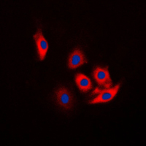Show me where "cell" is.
Returning a JSON list of instances; mask_svg holds the SVG:
<instances>
[{"mask_svg": "<svg viewBox=\"0 0 146 146\" xmlns=\"http://www.w3.org/2000/svg\"><path fill=\"white\" fill-rule=\"evenodd\" d=\"M75 83L80 91L83 93L88 92L93 87L91 80L82 73H78L75 75Z\"/></svg>", "mask_w": 146, "mask_h": 146, "instance_id": "6", "label": "cell"}, {"mask_svg": "<svg viewBox=\"0 0 146 146\" xmlns=\"http://www.w3.org/2000/svg\"><path fill=\"white\" fill-rule=\"evenodd\" d=\"M93 77L100 86L110 88L113 85V82L110 76L108 66L104 68L101 66H96L93 71Z\"/></svg>", "mask_w": 146, "mask_h": 146, "instance_id": "2", "label": "cell"}, {"mask_svg": "<svg viewBox=\"0 0 146 146\" xmlns=\"http://www.w3.org/2000/svg\"><path fill=\"white\" fill-rule=\"evenodd\" d=\"M85 63H87V60L80 49H75L69 56L68 67L71 70L78 68Z\"/></svg>", "mask_w": 146, "mask_h": 146, "instance_id": "5", "label": "cell"}, {"mask_svg": "<svg viewBox=\"0 0 146 146\" xmlns=\"http://www.w3.org/2000/svg\"><path fill=\"white\" fill-rule=\"evenodd\" d=\"M33 37L35 40V42H36L39 59H40V61H42V60L45 59L47 51L48 50V42L44 37L43 35H42L41 29H37V32L34 35Z\"/></svg>", "mask_w": 146, "mask_h": 146, "instance_id": "4", "label": "cell"}, {"mask_svg": "<svg viewBox=\"0 0 146 146\" xmlns=\"http://www.w3.org/2000/svg\"><path fill=\"white\" fill-rule=\"evenodd\" d=\"M121 87V83H118L113 88H105V89H100L98 87L95 88L94 91L91 93V96L97 94V96L89 101V104H99V103H107L111 101L118 93V90Z\"/></svg>", "mask_w": 146, "mask_h": 146, "instance_id": "1", "label": "cell"}, {"mask_svg": "<svg viewBox=\"0 0 146 146\" xmlns=\"http://www.w3.org/2000/svg\"><path fill=\"white\" fill-rule=\"evenodd\" d=\"M58 105L65 110H70L72 108L74 98L72 93L64 87H61L55 92Z\"/></svg>", "mask_w": 146, "mask_h": 146, "instance_id": "3", "label": "cell"}]
</instances>
